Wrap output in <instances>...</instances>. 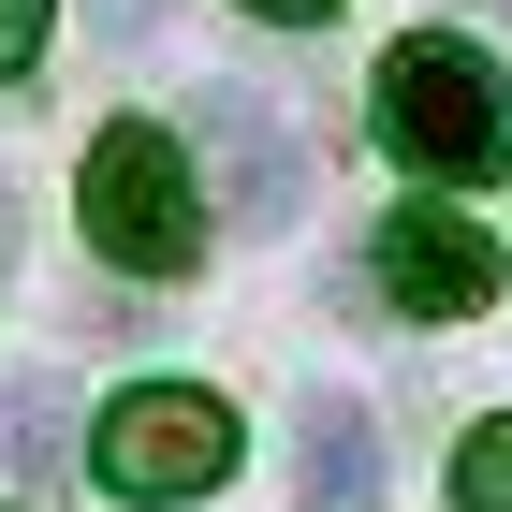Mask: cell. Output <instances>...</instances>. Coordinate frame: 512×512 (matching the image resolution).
<instances>
[{"mask_svg": "<svg viewBox=\"0 0 512 512\" xmlns=\"http://www.w3.org/2000/svg\"><path fill=\"white\" fill-rule=\"evenodd\" d=\"M366 118H381V147L410 161V176H439V191L512 176V74L469 30H410L381 59V88H366Z\"/></svg>", "mask_w": 512, "mask_h": 512, "instance_id": "cell-1", "label": "cell"}, {"mask_svg": "<svg viewBox=\"0 0 512 512\" xmlns=\"http://www.w3.org/2000/svg\"><path fill=\"white\" fill-rule=\"evenodd\" d=\"M88 249H103L118 278H176L205 249V161L176 147L161 118L88 132Z\"/></svg>", "mask_w": 512, "mask_h": 512, "instance_id": "cell-2", "label": "cell"}, {"mask_svg": "<svg viewBox=\"0 0 512 512\" xmlns=\"http://www.w3.org/2000/svg\"><path fill=\"white\" fill-rule=\"evenodd\" d=\"M88 469L118 483V498H147V512L220 498V483H235V410L205 381H132L118 410H103V454H88Z\"/></svg>", "mask_w": 512, "mask_h": 512, "instance_id": "cell-3", "label": "cell"}, {"mask_svg": "<svg viewBox=\"0 0 512 512\" xmlns=\"http://www.w3.org/2000/svg\"><path fill=\"white\" fill-rule=\"evenodd\" d=\"M191 147H205V176H220V220H249V235H278V220L308 205V132L278 118V103H249V88H205Z\"/></svg>", "mask_w": 512, "mask_h": 512, "instance_id": "cell-4", "label": "cell"}, {"mask_svg": "<svg viewBox=\"0 0 512 512\" xmlns=\"http://www.w3.org/2000/svg\"><path fill=\"white\" fill-rule=\"evenodd\" d=\"M381 293H395L410 322H469L483 293H498V235L454 220V205H410V220L381 235Z\"/></svg>", "mask_w": 512, "mask_h": 512, "instance_id": "cell-5", "label": "cell"}, {"mask_svg": "<svg viewBox=\"0 0 512 512\" xmlns=\"http://www.w3.org/2000/svg\"><path fill=\"white\" fill-rule=\"evenodd\" d=\"M293 498L308 512H366L381 498V425H366V395H308V410H293Z\"/></svg>", "mask_w": 512, "mask_h": 512, "instance_id": "cell-6", "label": "cell"}, {"mask_svg": "<svg viewBox=\"0 0 512 512\" xmlns=\"http://www.w3.org/2000/svg\"><path fill=\"white\" fill-rule=\"evenodd\" d=\"M103 454V425H74V381H15V469L30 483H74Z\"/></svg>", "mask_w": 512, "mask_h": 512, "instance_id": "cell-7", "label": "cell"}, {"mask_svg": "<svg viewBox=\"0 0 512 512\" xmlns=\"http://www.w3.org/2000/svg\"><path fill=\"white\" fill-rule=\"evenodd\" d=\"M454 512H512V410H483L454 439Z\"/></svg>", "mask_w": 512, "mask_h": 512, "instance_id": "cell-8", "label": "cell"}, {"mask_svg": "<svg viewBox=\"0 0 512 512\" xmlns=\"http://www.w3.org/2000/svg\"><path fill=\"white\" fill-rule=\"evenodd\" d=\"M44 15H59V0H0V74H30V59H44Z\"/></svg>", "mask_w": 512, "mask_h": 512, "instance_id": "cell-9", "label": "cell"}, {"mask_svg": "<svg viewBox=\"0 0 512 512\" xmlns=\"http://www.w3.org/2000/svg\"><path fill=\"white\" fill-rule=\"evenodd\" d=\"M161 15H176V0H88V44H147Z\"/></svg>", "mask_w": 512, "mask_h": 512, "instance_id": "cell-10", "label": "cell"}, {"mask_svg": "<svg viewBox=\"0 0 512 512\" xmlns=\"http://www.w3.org/2000/svg\"><path fill=\"white\" fill-rule=\"evenodd\" d=\"M249 15H337V0H249Z\"/></svg>", "mask_w": 512, "mask_h": 512, "instance_id": "cell-11", "label": "cell"}]
</instances>
